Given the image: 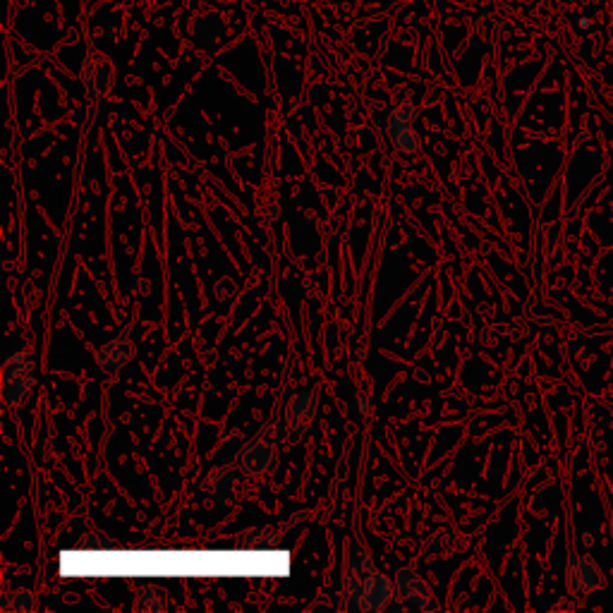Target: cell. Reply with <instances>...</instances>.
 <instances>
[{"label":"cell","mask_w":613,"mask_h":613,"mask_svg":"<svg viewBox=\"0 0 613 613\" xmlns=\"http://www.w3.org/2000/svg\"><path fill=\"white\" fill-rule=\"evenodd\" d=\"M558 609H566V611H570V609H573V604H570V602H566V599H563V602H558V604L551 606V611H558Z\"/></svg>","instance_id":"obj_15"},{"label":"cell","mask_w":613,"mask_h":613,"mask_svg":"<svg viewBox=\"0 0 613 613\" xmlns=\"http://www.w3.org/2000/svg\"><path fill=\"white\" fill-rule=\"evenodd\" d=\"M228 285H233V283H228V281H221V283H218V288H221V290H216V295H218V297L226 295V293H228Z\"/></svg>","instance_id":"obj_16"},{"label":"cell","mask_w":613,"mask_h":613,"mask_svg":"<svg viewBox=\"0 0 613 613\" xmlns=\"http://www.w3.org/2000/svg\"><path fill=\"white\" fill-rule=\"evenodd\" d=\"M132 609L139 613H161L166 609V597L159 590H144L137 594V599L132 602Z\"/></svg>","instance_id":"obj_13"},{"label":"cell","mask_w":613,"mask_h":613,"mask_svg":"<svg viewBox=\"0 0 613 613\" xmlns=\"http://www.w3.org/2000/svg\"><path fill=\"white\" fill-rule=\"evenodd\" d=\"M566 587L573 599H585L592 592L602 590L604 575L602 568L585 554H570L566 563Z\"/></svg>","instance_id":"obj_3"},{"label":"cell","mask_w":613,"mask_h":613,"mask_svg":"<svg viewBox=\"0 0 613 613\" xmlns=\"http://www.w3.org/2000/svg\"><path fill=\"white\" fill-rule=\"evenodd\" d=\"M276 458H278V443L259 432L257 439L247 443V446H242V451L238 453V465L247 477L262 479L266 475H271L273 467H276Z\"/></svg>","instance_id":"obj_4"},{"label":"cell","mask_w":613,"mask_h":613,"mask_svg":"<svg viewBox=\"0 0 613 613\" xmlns=\"http://www.w3.org/2000/svg\"><path fill=\"white\" fill-rule=\"evenodd\" d=\"M34 384V364L24 352H15L3 367V403L5 408L20 405Z\"/></svg>","instance_id":"obj_2"},{"label":"cell","mask_w":613,"mask_h":613,"mask_svg":"<svg viewBox=\"0 0 613 613\" xmlns=\"http://www.w3.org/2000/svg\"><path fill=\"white\" fill-rule=\"evenodd\" d=\"M113 63L103 56L101 51H89L87 58H84V68H82V80L84 89H87V96L91 103H96L103 96L108 94L113 84Z\"/></svg>","instance_id":"obj_5"},{"label":"cell","mask_w":613,"mask_h":613,"mask_svg":"<svg viewBox=\"0 0 613 613\" xmlns=\"http://www.w3.org/2000/svg\"><path fill=\"white\" fill-rule=\"evenodd\" d=\"M238 491V479L228 467H216L204 479V496L211 503H228Z\"/></svg>","instance_id":"obj_10"},{"label":"cell","mask_w":613,"mask_h":613,"mask_svg":"<svg viewBox=\"0 0 613 613\" xmlns=\"http://www.w3.org/2000/svg\"><path fill=\"white\" fill-rule=\"evenodd\" d=\"M130 357H132V343L127 341L125 336L111 338V341L96 350V362H99V367L108 374H115L118 369H123Z\"/></svg>","instance_id":"obj_11"},{"label":"cell","mask_w":613,"mask_h":613,"mask_svg":"<svg viewBox=\"0 0 613 613\" xmlns=\"http://www.w3.org/2000/svg\"><path fill=\"white\" fill-rule=\"evenodd\" d=\"M314 410H317V396L312 391H297L290 396L288 405H285V427H288L290 436H300L312 422Z\"/></svg>","instance_id":"obj_8"},{"label":"cell","mask_w":613,"mask_h":613,"mask_svg":"<svg viewBox=\"0 0 613 613\" xmlns=\"http://www.w3.org/2000/svg\"><path fill=\"white\" fill-rule=\"evenodd\" d=\"M3 606L8 611H20V613H29V611H34L36 609V599H34V594L29 592V590H12L10 594H8V599H5L3 602Z\"/></svg>","instance_id":"obj_14"},{"label":"cell","mask_w":613,"mask_h":613,"mask_svg":"<svg viewBox=\"0 0 613 613\" xmlns=\"http://www.w3.org/2000/svg\"><path fill=\"white\" fill-rule=\"evenodd\" d=\"M393 599V585L386 575L376 573L372 570L369 573L367 582H364V592H362V611H381L391 604Z\"/></svg>","instance_id":"obj_9"},{"label":"cell","mask_w":613,"mask_h":613,"mask_svg":"<svg viewBox=\"0 0 613 613\" xmlns=\"http://www.w3.org/2000/svg\"><path fill=\"white\" fill-rule=\"evenodd\" d=\"M415 115V106L410 101H403L398 103V108L388 118V137H391V142L403 154H417L420 151V137H417L415 127H412Z\"/></svg>","instance_id":"obj_6"},{"label":"cell","mask_w":613,"mask_h":613,"mask_svg":"<svg viewBox=\"0 0 613 613\" xmlns=\"http://www.w3.org/2000/svg\"><path fill=\"white\" fill-rule=\"evenodd\" d=\"M223 34V20L216 15V12H202L197 15L190 24V36L194 44L199 46H209L216 44Z\"/></svg>","instance_id":"obj_12"},{"label":"cell","mask_w":613,"mask_h":613,"mask_svg":"<svg viewBox=\"0 0 613 613\" xmlns=\"http://www.w3.org/2000/svg\"><path fill=\"white\" fill-rule=\"evenodd\" d=\"M372 558L367 554L360 534H352L350 542L345 544L343 558V606L348 611H362V592L364 582L372 573Z\"/></svg>","instance_id":"obj_1"},{"label":"cell","mask_w":613,"mask_h":613,"mask_svg":"<svg viewBox=\"0 0 613 613\" xmlns=\"http://www.w3.org/2000/svg\"><path fill=\"white\" fill-rule=\"evenodd\" d=\"M396 585H398L400 597H403L405 602L410 604V609H417V611H436V609H439V604H436V599H434L432 590H429V585L420 578V575L415 573V570H410V568L398 570Z\"/></svg>","instance_id":"obj_7"}]
</instances>
